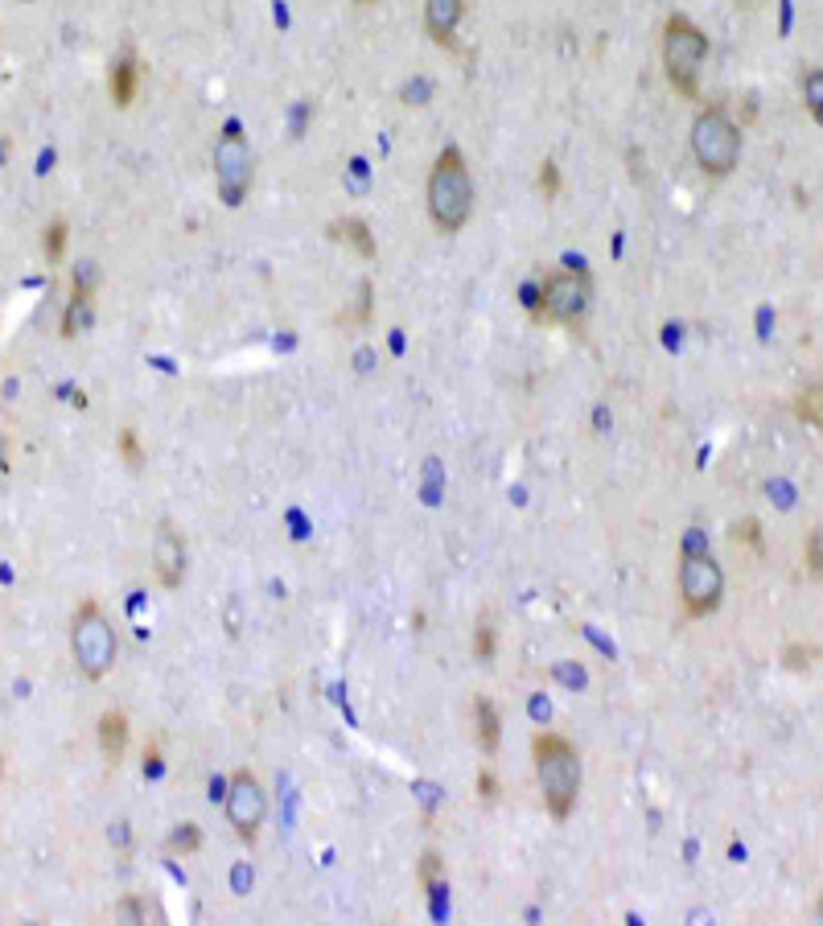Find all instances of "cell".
<instances>
[{
	"label": "cell",
	"instance_id": "cell-8",
	"mask_svg": "<svg viewBox=\"0 0 823 926\" xmlns=\"http://www.w3.org/2000/svg\"><path fill=\"white\" fill-rule=\"evenodd\" d=\"M589 305H593L589 276L573 272V268L552 272L544 281V288H540V314H548L552 322H564V326H581L585 314H589Z\"/></svg>",
	"mask_w": 823,
	"mask_h": 926
},
{
	"label": "cell",
	"instance_id": "cell-11",
	"mask_svg": "<svg viewBox=\"0 0 823 926\" xmlns=\"http://www.w3.org/2000/svg\"><path fill=\"white\" fill-rule=\"evenodd\" d=\"M462 17H466V0H424V30H429V37L441 42V46H450L453 42Z\"/></svg>",
	"mask_w": 823,
	"mask_h": 926
},
{
	"label": "cell",
	"instance_id": "cell-27",
	"mask_svg": "<svg viewBox=\"0 0 823 926\" xmlns=\"http://www.w3.org/2000/svg\"><path fill=\"white\" fill-rule=\"evenodd\" d=\"M355 4H375V0H355Z\"/></svg>",
	"mask_w": 823,
	"mask_h": 926
},
{
	"label": "cell",
	"instance_id": "cell-2",
	"mask_svg": "<svg viewBox=\"0 0 823 926\" xmlns=\"http://www.w3.org/2000/svg\"><path fill=\"white\" fill-rule=\"evenodd\" d=\"M531 754H535V778H540V791H544L548 811L556 819H564L576 807V791H581V758L564 738L556 733H540L531 741Z\"/></svg>",
	"mask_w": 823,
	"mask_h": 926
},
{
	"label": "cell",
	"instance_id": "cell-16",
	"mask_svg": "<svg viewBox=\"0 0 823 926\" xmlns=\"http://www.w3.org/2000/svg\"><path fill=\"white\" fill-rule=\"evenodd\" d=\"M334 236H338V239H350V243H355V252L362 255V260H375V252H379V248H375L371 227H367V222H362V219H346V222H338V227H334Z\"/></svg>",
	"mask_w": 823,
	"mask_h": 926
},
{
	"label": "cell",
	"instance_id": "cell-24",
	"mask_svg": "<svg viewBox=\"0 0 823 926\" xmlns=\"http://www.w3.org/2000/svg\"><path fill=\"white\" fill-rule=\"evenodd\" d=\"M436 878H441V857H436V852H424V861H420V881L433 890Z\"/></svg>",
	"mask_w": 823,
	"mask_h": 926
},
{
	"label": "cell",
	"instance_id": "cell-21",
	"mask_svg": "<svg viewBox=\"0 0 823 926\" xmlns=\"http://www.w3.org/2000/svg\"><path fill=\"white\" fill-rule=\"evenodd\" d=\"M203 845V836H198V828H182V832H173V840H170V848L173 852H194V848Z\"/></svg>",
	"mask_w": 823,
	"mask_h": 926
},
{
	"label": "cell",
	"instance_id": "cell-18",
	"mask_svg": "<svg viewBox=\"0 0 823 926\" xmlns=\"http://www.w3.org/2000/svg\"><path fill=\"white\" fill-rule=\"evenodd\" d=\"M66 236H71V231H66V222H63V219L50 222V227H46V243H42V248H46V260H50V264H58V260H63Z\"/></svg>",
	"mask_w": 823,
	"mask_h": 926
},
{
	"label": "cell",
	"instance_id": "cell-1",
	"mask_svg": "<svg viewBox=\"0 0 823 926\" xmlns=\"http://www.w3.org/2000/svg\"><path fill=\"white\" fill-rule=\"evenodd\" d=\"M429 215L445 236H457L474 215V177L457 149H445L429 173Z\"/></svg>",
	"mask_w": 823,
	"mask_h": 926
},
{
	"label": "cell",
	"instance_id": "cell-25",
	"mask_svg": "<svg viewBox=\"0 0 823 926\" xmlns=\"http://www.w3.org/2000/svg\"><path fill=\"white\" fill-rule=\"evenodd\" d=\"M733 535H737V540H746V544H754V548L761 552V527L754 523V519H746V523H737V532H733Z\"/></svg>",
	"mask_w": 823,
	"mask_h": 926
},
{
	"label": "cell",
	"instance_id": "cell-15",
	"mask_svg": "<svg viewBox=\"0 0 823 926\" xmlns=\"http://www.w3.org/2000/svg\"><path fill=\"white\" fill-rule=\"evenodd\" d=\"M794 416L823 433V379L820 383H808V388L799 392V400H794Z\"/></svg>",
	"mask_w": 823,
	"mask_h": 926
},
{
	"label": "cell",
	"instance_id": "cell-6",
	"mask_svg": "<svg viewBox=\"0 0 823 926\" xmlns=\"http://www.w3.org/2000/svg\"><path fill=\"white\" fill-rule=\"evenodd\" d=\"M215 182L227 206H239L251 189V144L239 124H227L215 144Z\"/></svg>",
	"mask_w": 823,
	"mask_h": 926
},
{
	"label": "cell",
	"instance_id": "cell-22",
	"mask_svg": "<svg viewBox=\"0 0 823 926\" xmlns=\"http://www.w3.org/2000/svg\"><path fill=\"white\" fill-rule=\"evenodd\" d=\"M120 454H124L128 466H140V461H144V454H140L137 433H132V428H124V433H120Z\"/></svg>",
	"mask_w": 823,
	"mask_h": 926
},
{
	"label": "cell",
	"instance_id": "cell-13",
	"mask_svg": "<svg viewBox=\"0 0 823 926\" xmlns=\"http://www.w3.org/2000/svg\"><path fill=\"white\" fill-rule=\"evenodd\" d=\"M99 750L108 762H120L128 750V717L124 712H104L99 717Z\"/></svg>",
	"mask_w": 823,
	"mask_h": 926
},
{
	"label": "cell",
	"instance_id": "cell-12",
	"mask_svg": "<svg viewBox=\"0 0 823 926\" xmlns=\"http://www.w3.org/2000/svg\"><path fill=\"white\" fill-rule=\"evenodd\" d=\"M137 83H140L137 58H132V54L116 58V63H111V79H108L111 104H116V108H128V104L137 99Z\"/></svg>",
	"mask_w": 823,
	"mask_h": 926
},
{
	"label": "cell",
	"instance_id": "cell-23",
	"mask_svg": "<svg viewBox=\"0 0 823 926\" xmlns=\"http://www.w3.org/2000/svg\"><path fill=\"white\" fill-rule=\"evenodd\" d=\"M540 189H544V198H556L560 194V170L552 161H544V170H540Z\"/></svg>",
	"mask_w": 823,
	"mask_h": 926
},
{
	"label": "cell",
	"instance_id": "cell-4",
	"mask_svg": "<svg viewBox=\"0 0 823 926\" xmlns=\"http://www.w3.org/2000/svg\"><path fill=\"white\" fill-rule=\"evenodd\" d=\"M692 153L708 177H729L741 161V128L729 120L725 108H704L692 124Z\"/></svg>",
	"mask_w": 823,
	"mask_h": 926
},
{
	"label": "cell",
	"instance_id": "cell-19",
	"mask_svg": "<svg viewBox=\"0 0 823 926\" xmlns=\"http://www.w3.org/2000/svg\"><path fill=\"white\" fill-rule=\"evenodd\" d=\"M808 573L815 577V581H823V532H811V540H808Z\"/></svg>",
	"mask_w": 823,
	"mask_h": 926
},
{
	"label": "cell",
	"instance_id": "cell-9",
	"mask_svg": "<svg viewBox=\"0 0 823 926\" xmlns=\"http://www.w3.org/2000/svg\"><path fill=\"white\" fill-rule=\"evenodd\" d=\"M264 816H268V795L264 786H260V778L251 770H235L231 791H227V824L235 828V836L251 845L260 836V828H264Z\"/></svg>",
	"mask_w": 823,
	"mask_h": 926
},
{
	"label": "cell",
	"instance_id": "cell-14",
	"mask_svg": "<svg viewBox=\"0 0 823 926\" xmlns=\"http://www.w3.org/2000/svg\"><path fill=\"white\" fill-rule=\"evenodd\" d=\"M474 725H478V745L486 754H495L498 741H502V721H498V708L490 700H474Z\"/></svg>",
	"mask_w": 823,
	"mask_h": 926
},
{
	"label": "cell",
	"instance_id": "cell-7",
	"mask_svg": "<svg viewBox=\"0 0 823 926\" xmlns=\"http://www.w3.org/2000/svg\"><path fill=\"white\" fill-rule=\"evenodd\" d=\"M680 593H684V606L692 618H708L716 613L721 597H725V573L716 565L708 552L687 548L684 560H680Z\"/></svg>",
	"mask_w": 823,
	"mask_h": 926
},
{
	"label": "cell",
	"instance_id": "cell-20",
	"mask_svg": "<svg viewBox=\"0 0 823 926\" xmlns=\"http://www.w3.org/2000/svg\"><path fill=\"white\" fill-rule=\"evenodd\" d=\"M474 655H478L481 663H490V655H495V627H490V622H478V634H474Z\"/></svg>",
	"mask_w": 823,
	"mask_h": 926
},
{
	"label": "cell",
	"instance_id": "cell-26",
	"mask_svg": "<svg viewBox=\"0 0 823 926\" xmlns=\"http://www.w3.org/2000/svg\"><path fill=\"white\" fill-rule=\"evenodd\" d=\"M478 791H481V799H495V795H498V783L490 778V774H478Z\"/></svg>",
	"mask_w": 823,
	"mask_h": 926
},
{
	"label": "cell",
	"instance_id": "cell-17",
	"mask_svg": "<svg viewBox=\"0 0 823 926\" xmlns=\"http://www.w3.org/2000/svg\"><path fill=\"white\" fill-rule=\"evenodd\" d=\"M803 104L815 116V124H823V70H808L803 75Z\"/></svg>",
	"mask_w": 823,
	"mask_h": 926
},
{
	"label": "cell",
	"instance_id": "cell-5",
	"mask_svg": "<svg viewBox=\"0 0 823 926\" xmlns=\"http://www.w3.org/2000/svg\"><path fill=\"white\" fill-rule=\"evenodd\" d=\"M71 651H75L78 672L87 675V679H104L111 672V663H116V651H120L116 630H111V622L104 618V610L95 601L78 606L75 627H71Z\"/></svg>",
	"mask_w": 823,
	"mask_h": 926
},
{
	"label": "cell",
	"instance_id": "cell-10",
	"mask_svg": "<svg viewBox=\"0 0 823 926\" xmlns=\"http://www.w3.org/2000/svg\"><path fill=\"white\" fill-rule=\"evenodd\" d=\"M153 568H156V581L165 585V589H177L182 577H186V544H182V535L173 532L170 523H161V527H156Z\"/></svg>",
	"mask_w": 823,
	"mask_h": 926
},
{
	"label": "cell",
	"instance_id": "cell-3",
	"mask_svg": "<svg viewBox=\"0 0 823 926\" xmlns=\"http://www.w3.org/2000/svg\"><path fill=\"white\" fill-rule=\"evenodd\" d=\"M704 63H708V33L684 13L668 17V25H663V70H668V83L684 99L700 95Z\"/></svg>",
	"mask_w": 823,
	"mask_h": 926
}]
</instances>
